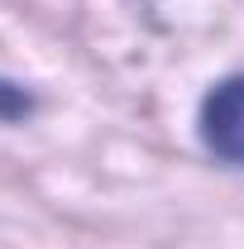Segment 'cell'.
I'll list each match as a JSON object with an SVG mask.
<instances>
[{
	"label": "cell",
	"mask_w": 244,
	"mask_h": 249,
	"mask_svg": "<svg viewBox=\"0 0 244 249\" xmlns=\"http://www.w3.org/2000/svg\"><path fill=\"white\" fill-rule=\"evenodd\" d=\"M201 139L215 158L244 163V77L220 82L201 106Z\"/></svg>",
	"instance_id": "cell-1"
}]
</instances>
